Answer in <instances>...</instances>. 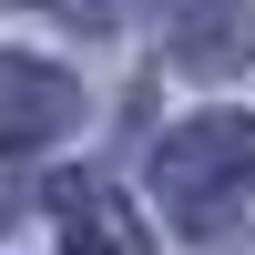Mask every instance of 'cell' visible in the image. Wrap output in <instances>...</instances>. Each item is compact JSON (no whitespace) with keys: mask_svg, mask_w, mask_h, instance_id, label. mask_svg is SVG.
I'll list each match as a JSON object with an SVG mask.
<instances>
[{"mask_svg":"<svg viewBox=\"0 0 255 255\" xmlns=\"http://www.w3.org/2000/svg\"><path fill=\"white\" fill-rule=\"evenodd\" d=\"M245 174H255V123L245 113H204L184 133H163V153H153V184H163V204L184 225H215Z\"/></svg>","mask_w":255,"mask_h":255,"instance_id":"6da1fadb","label":"cell"},{"mask_svg":"<svg viewBox=\"0 0 255 255\" xmlns=\"http://www.w3.org/2000/svg\"><path fill=\"white\" fill-rule=\"evenodd\" d=\"M61 235H72V255H143V225L123 215V194H102V184H72V194H61Z\"/></svg>","mask_w":255,"mask_h":255,"instance_id":"7a4b0ae2","label":"cell"},{"mask_svg":"<svg viewBox=\"0 0 255 255\" xmlns=\"http://www.w3.org/2000/svg\"><path fill=\"white\" fill-rule=\"evenodd\" d=\"M204 31H174V51L194 61V72H225V61H235V41H255V0H204Z\"/></svg>","mask_w":255,"mask_h":255,"instance_id":"3957f363","label":"cell"}]
</instances>
